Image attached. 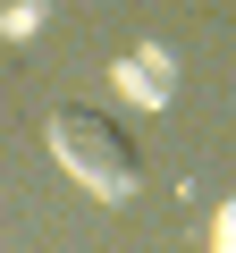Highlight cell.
Masks as SVG:
<instances>
[{"instance_id": "cell-2", "label": "cell", "mask_w": 236, "mask_h": 253, "mask_svg": "<svg viewBox=\"0 0 236 253\" xmlns=\"http://www.w3.org/2000/svg\"><path fill=\"white\" fill-rule=\"evenodd\" d=\"M219 253H236V203L219 211Z\"/></svg>"}, {"instance_id": "cell-1", "label": "cell", "mask_w": 236, "mask_h": 253, "mask_svg": "<svg viewBox=\"0 0 236 253\" xmlns=\"http://www.w3.org/2000/svg\"><path fill=\"white\" fill-rule=\"evenodd\" d=\"M51 152L101 194V203H127L135 194V177H144V152H135V135L118 118H101V110H51Z\"/></svg>"}]
</instances>
